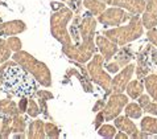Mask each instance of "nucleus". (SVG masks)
<instances>
[{"mask_svg": "<svg viewBox=\"0 0 157 139\" xmlns=\"http://www.w3.org/2000/svg\"><path fill=\"white\" fill-rule=\"evenodd\" d=\"M0 81L8 92L16 95L25 97L36 92V82L16 61H6L0 66Z\"/></svg>", "mask_w": 157, "mask_h": 139, "instance_id": "obj_1", "label": "nucleus"}, {"mask_svg": "<svg viewBox=\"0 0 157 139\" xmlns=\"http://www.w3.org/2000/svg\"><path fill=\"white\" fill-rule=\"evenodd\" d=\"M13 61H16L20 66H23L28 73H30L33 78H36L41 85L46 86V88L52 86V73L49 68L44 62L38 61L36 57H33L32 54H29L28 52L24 50L15 52Z\"/></svg>", "mask_w": 157, "mask_h": 139, "instance_id": "obj_2", "label": "nucleus"}, {"mask_svg": "<svg viewBox=\"0 0 157 139\" xmlns=\"http://www.w3.org/2000/svg\"><path fill=\"white\" fill-rule=\"evenodd\" d=\"M143 32H144L143 20L139 17V15H131L128 25L108 29V31H104L103 34L117 45H125L133 40H137L143 34Z\"/></svg>", "mask_w": 157, "mask_h": 139, "instance_id": "obj_3", "label": "nucleus"}, {"mask_svg": "<svg viewBox=\"0 0 157 139\" xmlns=\"http://www.w3.org/2000/svg\"><path fill=\"white\" fill-rule=\"evenodd\" d=\"M74 12L67 7H62L59 10L54 11L53 15L50 16V31L54 38L62 44V46H69L73 44L71 36L67 32V24L69 21L73 20Z\"/></svg>", "mask_w": 157, "mask_h": 139, "instance_id": "obj_4", "label": "nucleus"}, {"mask_svg": "<svg viewBox=\"0 0 157 139\" xmlns=\"http://www.w3.org/2000/svg\"><path fill=\"white\" fill-rule=\"evenodd\" d=\"M106 62V60L102 54H94L93 60L87 65V73L91 77L95 84H98L100 88H103L107 93H111V84L112 80L111 77L104 72L103 69V64Z\"/></svg>", "mask_w": 157, "mask_h": 139, "instance_id": "obj_5", "label": "nucleus"}, {"mask_svg": "<svg viewBox=\"0 0 157 139\" xmlns=\"http://www.w3.org/2000/svg\"><path fill=\"white\" fill-rule=\"evenodd\" d=\"M94 45V37L87 38V40H82V42H78L77 45H69V46H62V52L67 56L70 60L75 61L78 64H85L91 57L94 56L95 50Z\"/></svg>", "mask_w": 157, "mask_h": 139, "instance_id": "obj_6", "label": "nucleus"}, {"mask_svg": "<svg viewBox=\"0 0 157 139\" xmlns=\"http://www.w3.org/2000/svg\"><path fill=\"white\" fill-rule=\"evenodd\" d=\"M128 103V97L123 93H112L108 98V102L104 105L103 113L106 121L115 119L117 115L123 111V109Z\"/></svg>", "mask_w": 157, "mask_h": 139, "instance_id": "obj_7", "label": "nucleus"}, {"mask_svg": "<svg viewBox=\"0 0 157 139\" xmlns=\"http://www.w3.org/2000/svg\"><path fill=\"white\" fill-rule=\"evenodd\" d=\"M129 17L131 15H128L123 8L111 7L106 8V11L98 16V21L102 23L104 27H117L121 23H125L127 20H129Z\"/></svg>", "mask_w": 157, "mask_h": 139, "instance_id": "obj_8", "label": "nucleus"}, {"mask_svg": "<svg viewBox=\"0 0 157 139\" xmlns=\"http://www.w3.org/2000/svg\"><path fill=\"white\" fill-rule=\"evenodd\" d=\"M135 65H127L124 66L121 70L117 72V74L115 76V78L112 80V84H111V92L112 93H123L125 88H127L128 82L131 81L132 78V74L135 72Z\"/></svg>", "mask_w": 157, "mask_h": 139, "instance_id": "obj_9", "label": "nucleus"}, {"mask_svg": "<svg viewBox=\"0 0 157 139\" xmlns=\"http://www.w3.org/2000/svg\"><path fill=\"white\" fill-rule=\"evenodd\" d=\"M133 58V52H132V48L127 46V48H123L121 50L117 52V56H116V60L114 62H107L106 68L110 73H117L119 70H121L124 66H127L128 62Z\"/></svg>", "mask_w": 157, "mask_h": 139, "instance_id": "obj_10", "label": "nucleus"}, {"mask_svg": "<svg viewBox=\"0 0 157 139\" xmlns=\"http://www.w3.org/2000/svg\"><path fill=\"white\" fill-rule=\"evenodd\" d=\"M95 45L99 48L100 53H102L104 60H106V62H108L117 53V44L111 41L104 34H99V36L95 37Z\"/></svg>", "mask_w": 157, "mask_h": 139, "instance_id": "obj_11", "label": "nucleus"}, {"mask_svg": "<svg viewBox=\"0 0 157 139\" xmlns=\"http://www.w3.org/2000/svg\"><path fill=\"white\" fill-rule=\"evenodd\" d=\"M111 6L127 10L131 15H141L145 11L147 0H111Z\"/></svg>", "mask_w": 157, "mask_h": 139, "instance_id": "obj_12", "label": "nucleus"}, {"mask_svg": "<svg viewBox=\"0 0 157 139\" xmlns=\"http://www.w3.org/2000/svg\"><path fill=\"white\" fill-rule=\"evenodd\" d=\"M97 23H98L97 19H95L94 15H91L90 12L82 17L79 21V25H78L82 40H87V38L94 37V33L97 31Z\"/></svg>", "mask_w": 157, "mask_h": 139, "instance_id": "obj_13", "label": "nucleus"}, {"mask_svg": "<svg viewBox=\"0 0 157 139\" xmlns=\"http://www.w3.org/2000/svg\"><path fill=\"white\" fill-rule=\"evenodd\" d=\"M24 31H27V24L23 20H11L6 21V23H0V36L3 37L20 34Z\"/></svg>", "mask_w": 157, "mask_h": 139, "instance_id": "obj_14", "label": "nucleus"}, {"mask_svg": "<svg viewBox=\"0 0 157 139\" xmlns=\"http://www.w3.org/2000/svg\"><path fill=\"white\" fill-rule=\"evenodd\" d=\"M143 25L148 29L157 24V0H147L145 11L143 12Z\"/></svg>", "mask_w": 157, "mask_h": 139, "instance_id": "obj_15", "label": "nucleus"}, {"mask_svg": "<svg viewBox=\"0 0 157 139\" xmlns=\"http://www.w3.org/2000/svg\"><path fill=\"white\" fill-rule=\"evenodd\" d=\"M115 126H116V129H119L120 131L128 134V137H132V138H136L137 133H139L136 125H135L132 121L129 119V117H127V115H124V117L117 115L115 118Z\"/></svg>", "mask_w": 157, "mask_h": 139, "instance_id": "obj_16", "label": "nucleus"}, {"mask_svg": "<svg viewBox=\"0 0 157 139\" xmlns=\"http://www.w3.org/2000/svg\"><path fill=\"white\" fill-rule=\"evenodd\" d=\"M27 137L32 138V139L45 138L46 137V134H45V123H44L41 119L33 121V122L29 125V127H28V135Z\"/></svg>", "mask_w": 157, "mask_h": 139, "instance_id": "obj_17", "label": "nucleus"}, {"mask_svg": "<svg viewBox=\"0 0 157 139\" xmlns=\"http://www.w3.org/2000/svg\"><path fill=\"white\" fill-rule=\"evenodd\" d=\"M106 3L100 2V0H83V7L86 10H89L91 15H97L99 16L100 14H103L106 11Z\"/></svg>", "mask_w": 157, "mask_h": 139, "instance_id": "obj_18", "label": "nucleus"}, {"mask_svg": "<svg viewBox=\"0 0 157 139\" xmlns=\"http://www.w3.org/2000/svg\"><path fill=\"white\" fill-rule=\"evenodd\" d=\"M0 113L4 115H10L13 117L16 114H19V106L12 101V99H0Z\"/></svg>", "mask_w": 157, "mask_h": 139, "instance_id": "obj_19", "label": "nucleus"}, {"mask_svg": "<svg viewBox=\"0 0 157 139\" xmlns=\"http://www.w3.org/2000/svg\"><path fill=\"white\" fill-rule=\"evenodd\" d=\"M125 90H127V94L129 95L131 98L136 99V98H139L143 94L144 85H143V82L140 80H133V81H129L128 82V85H127V88H125Z\"/></svg>", "mask_w": 157, "mask_h": 139, "instance_id": "obj_20", "label": "nucleus"}, {"mask_svg": "<svg viewBox=\"0 0 157 139\" xmlns=\"http://www.w3.org/2000/svg\"><path fill=\"white\" fill-rule=\"evenodd\" d=\"M125 115L129 117V118H135V119H137V118H140V117L143 115V107L139 105V103L136 102H132V103H127L125 105Z\"/></svg>", "mask_w": 157, "mask_h": 139, "instance_id": "obj_21", "label": "nucleus"}, {"mask_svg": "<svg viewBox=\"0 0 157 139\" xmlns=\"http://www.w3.org/2000/svg\"><path fill=\"white\" fill-rule=\"evenodd\" d=\"M25 126H27V121L20 113L13 115V118H12V133H24Z\"/></svg>", "mask_w": 157, "mask_h": 139, "instance_id": "obj_22", "label": "nucleus"}, {"mask_svg": "<svg viewBox=\"0 0 157 139\" xmlns=\"http://www.w3.org/2000/svg\"><path fill=\"white\" fill-rule=\"evenodd\" d=\"M141 130L145 133H152V134H157V119L155 118H149V117H144L141 119Z\"/></svg>", "mask_w": 157, "mask_h": 139, "instance_id": "obj_23", "label": "nucleus"}, {"mask_svg": "<svg viewBox=\"0 0 157 139\" xmlns=\"http://www.w3.org/2000/svg\"><path fill=\"white\" fill-rule=\"evenodd\" d=\"M12 133V118L10 115H6L2 119V126H0V138H8Z\"/></svg>", "mask_w": 157, "mask_h": 139, "instance_id": "obj_24", "label": "nucleus"}, {"mask_svg": "<svg viewBox=\"0 0 157 139\" xmlns=\"http://www.w3.org/2000/svg\"><path fill=\"white\" fill-rule=\"evenodd\" d=\"M12 50L10 49V46L7 44V40L4 38H0V66L10 60Z\"/></svg>", "mask_w": 157, "mask_h": 139, "instance_id": "obj_25", "label": "nucleus"}, {"mask_svg": "<svg viewBox=\"0 0 157 139\" xmlns=\"http://www.w3.org/2000/svg\"><path fill=\"white\" fill-rule=\"evenodd\" d=\"M98 133L100 137L104 138H115L116 134V126H111V125H102L98 129Z\"/></svg>", "mask_w": 157, "mask_h": 139, "instance_id": "obj_26", "label": "nucleus"}, {"mask_svg": "<svg viewBox=\"0 0 157 139\" xmlns=\"http://www.w3.org/2000/svg\"><path fill=\"white\" fill-rule=\"evenodd\" d=\"M45 134L48 138H58L61 131L53 122H48L45 123Z\"/></svg>", "mask_w": 157, "mask_h": 139, "instance_id": "obj_27", "label": "nucleus"}, {"mask_svg": "<svg viewBox=\"0 0 157 139\" xmlns=\"http://www.w3.org/2000/svg\"><path fill=\"white\" fill-rule=\"evenodd\" d=\"M7 44L8 46H10V49L12 52H19L21 50V48H23V42H21V40L19 37L16 36H11L7 38Z\"/></svg>", "mask_w": 157, "mask_h": 139, "instance_id": "obj_28", "label": "nucleus"}, {"mask_svg": "<svg viewBox=\"0 0 157 139\" xmlns=\"http://www.w3.org/2000/svg\"><path fill=\"white\" fill-rule=\"evenodd\" d=\"M40 106L36 103V101H33V99H29V103H28V109H27V113L29 117H32V118H36V117L40 114Z\"/></svg>", "mask_w": 157, "mask_h": 139, "instance_id": "obj_29", "label": "nucleus"}, {"mask_svg": "<svg viewBox=\"0 0 157 139\" xmlns=\"http://www.w3.org/2000/svg\"><path fill=\"white\" fill-rule=\"evenodd\" d=\"M69 8L74 12L75 15H81L82 6H83V0H67Z\"/></svg>", "mask_w": 157, "mask_h": 139, "instance_id": "obj_30", "label": "nucleus"}, {"mask_svg": "<svg viewBox=\"0 0 157 139\" xmlns=\"http://www.w3.org/2000/svg\"><path fill=\"white\" fill-rule=\"evenodd\" d=\"M28 103H29V99L27 97H23L20 99V102H19V111H20V114H23V113L27 111V109H28Z\"/></svg>", "mask_w": 157, "mask_h": 139, "instance_id": "obj_31", "label": "nucleus"}, {"mask_svg": "<svg viewBox=\"0 0 157 139\" xmlns=\"http://www.w3.org/2000/svg\"><path fill=\"white\" fill-rule=\"evenodd\" d=\"M36 94L38 95V98L46 99V101H49V99L53 98V94H52L50 92H48V90H37Z\"/></svg>", "mask_w": 157, "mask_h": 139, "instance_id": "obj_32", "label": "nucleus"}, {"mask_svg": "<svg viewBox=\"0 0 157 139\" xmlns=\"http://www.w3.org/2000/svg\"><path fill=\"white\" fill-rule=\"evenodd\" d=\"M147 36H148V40H149L152 44L157 45V29L151 28V29H149V32L147 33Z\"/></svg>", "mask_w": 157, "mask_h": 139, "instance_id": "obj_33", "label": "nucleus"}, {"mask_svg": "<svg viewBox=\"0 0 157 139\" xmlns=\"http://www.w3.org/2000/svg\"><path fill=\"white\" fill-rule=\"evenodd\" d=\"M104 119H106V118H104V113H103V110L98 111V114H97V118H95V122H94L95 129H99V127H100V125L103 123V121H104Z\"/></svg>", "mask_w": 157, "mask_h": 139, "instance_id": "obj_34", "label": "nucleus"}, {"mask_svg": "<svg viewBox=\"0 0 157 139\" xmlns=\"http://www.w3.org/2000/svg\"><path fill=\"white\" fill-rule=\"evenodd\" d=\"M144 111H147V113H151V114H156L157 115V105L156 103H151V101L148 102V105L143 109Z\"/></svg>", "mask_w": 157, "mask_h": 139, "instance_id": "obj_35", "label": "nucleus"}, {"mask_svg": "<svg viewBox=\"0 0 157 139\" xmlns=\"http://www.w3.org/2000/svg\"><path fill=\"white\" fill-rule=\"evenodd\" d=\"M103 109H104V99H99V101H98V102L94 105V107H93V111L98 113V111H100V110H103Z\"/></svg>", "mask_w": 157, "mask_h": 139, "instance_id": "obj_36", "label": "nucleus"}, {"mask_svg": "<svg viewBox=\"0 0 157 139\" xmlns=\"http://www.w3.org/2000/svg\"><path fill=\"white\" fill-rule=\"evenodd\" d=\"M115 138H116V139H127V138H128V134H125V133H123V131H119V133L115 134Z\"/></svg>", "mask_w": 157, "mask_h": 139, "instance_id": "obj_37", "label": "nucleus"}, {"mask_svg": "<svg viewBox=\"0 0 157 139\" xmlns=\"http://www.w3.org/2000/svg\"><path fill=\"white\" fill-rule=\"evenodd\" d=\"M62 7H63V4H61V3H57V2L52 3V8H53L54 11H57V10H59V8H62Z\"/></svg>", "mask_w": 157, "mask_h": 139, "instance_id": "obj_38", "label": "nucleus"}, {"mask_svg": "<svg viewBox=\"0 0 157 139\" xmlns=\"http://www.w3.org/2000/svg\"><path fill=\"white\" fill-rule=\"evenodd\" d=\"M13 138H25V135H24V133H15Z\"/></svg>", "mask_w": 157, "mask_h": 139, "instance_id": "obj_39", "label": "nucleus"}, {"mask_svg": "<svg viewBox=\"0 0 157 139\" xmlns=\"http://www.w3.org/2000/svg\"><path fill=\"white\" fill-rule=\"evenodd\" d=\"M100 2H103V3H106V4H111V0H100Z\"/></svg>", "mask_w": 157, "mask_h": 139, "instance_id": "obj_40", "label": "nucleus"}, {"mask_svg": "<svg viewBox=\"0 0 157 139\" xmlns=\"http://www.w3.org/2000/svg\"><path fill=\"white\" fill-rule=\"evenodd\" d=\"M0 23H2V15H0Z\"/></svg>", "mask_w": 157, "mask_h": 139, "instance_id": "obj_41", "label": "nucleus"}, {"mask_svg": "<svg viewBox=\"0 0 157 139\" xmlns=\"http://www.w3.org/2000/svg\"><path fill=\"white\" fill-rule=\"evenodd\" d=\"M0 126H2V119H0Z\"/></svg>", "mask_w": 157, "mask_h": 139, "instance_id": "obj_42", "label": "nucleus"}, {"mask_svg": "<svg viewBox=\"0 0 157 139\" xmlns=\"http://www.w3.org/2000/svg\"><path fill=\"white\" fill-rule=\"evenodd\" d=\"M62 2H67V0H62Z\"/></svg>", "mask_w": 157, "mask_h": 139, "instance_id": "obj_43", "label": "nucleus"}, {"mask_svg": "<svg viewBox=\"0 0 157 139\" xmlns=\"http://www.w3.org/2000/svg\"><path fill=\"white\" fill-rule=\"evenodd\" d=\"M0 82H2V81H0Z\"/></svg>", "mask_w": 157, "mask_h": 139, "instance_id": "obj_44", "label": "nucleus"}]
</instances>
